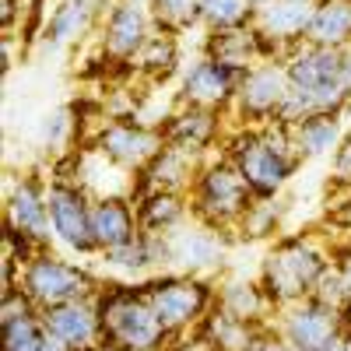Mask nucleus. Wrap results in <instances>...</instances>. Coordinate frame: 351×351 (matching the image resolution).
Instances as JSON below:
<instances>
[{"mask_svg": "<svg viewBox=\"0 0 351 351\" xmlns=\"http://www.w3.org/2000/svg\"><path fill=\"white\" fill-rule=\"evenodd\" d=\"M236 71H228L225 64L211 60V56H200V60L190 64V71L183 74L180 84V102L183 106H197V109H215L225 112L236 102V88H239Z\"/></svg>", "mask_w": 351, "mask_h": 351, "instance_id": "4468645a", "label": "nucleus"}, {"mask_svg": "<svg viewBox=\"0 0 351 351\" xmlns=\"http://www.w3.org/2000/svg\"><path fill=\"white\" fill-rule=\"evenodd\" d=\"M225 155L236 162L256 200H274L302 165L295 144H291V130L285 123L236 127L225 141Z\"/></svg>", "mask_w": 351, "mask_h": 351, "instance_id": "f03ea898", "label": "nucleus"}, {"mask_svg": "<svg viewBox=\"0 0 351 351\" xmlns=\"http://www.w3.org/2000/svg\"><path fill=\"white\" fill-rule=\"evenodd\" d=\"M43 351H74V348H67L60 337H53L49 330H46V341H43Z\"/></svg>", "mask_w": 351, "mask_h": 351, "instance_id": "4c0bfd02", "label": "nucleus"}, {"mask_svg": "<svg viewBox=\"0 0 351 351\" xmlns=\"http://www.w3.org/2000/svg\"><path fill=\"white\" fill-rule=\"evenodd\" d=\"M141 291L172 337H183L190 327H200V319L211 313L218 295L200 274H162L144 281Z\"/></svg>", "mask_w": 351, "mask_h": 351, "instance_id": "423d86ee", "label": "nucleus"}, {"mask_svg": "<svg viewBox=\"0 0 351 351\" xmlns=\"http://www.w3.org/2000/svg\"><path fill=\"white\" fill-rule=\"evenodd\" d=\"M253 204H256V197H253L250 183L243 180V172L236 169V162L228 155L204 162L190 186V215L200 225L218 228V232L243 225Z\"/></svg>", "mask_w": 351, "mask_h": 351, "instance_id": "39448f33", "label": "nucleus"}, {"mask_svg": "<svg viewBox=\"0 0 351 351\" xmlns=\"http://www.w3.org/2000/svg\"><path fill=\"white\" fill-rule=\"evenodd\" d=\"M67 127H71V120H67V112L60 109V112H53V116H49V123H46V130H43V134H46V141H49V144H56V141H60V137L67 134Z\"/></svg>", "mask_w": 351, "mask_h": 351, "instance_id": "72a5a7b5", "label": "nucleus"}, {"mask_svg": "<svg viewBox=\"0 0 351 351\" xmlns=\"http://www.w3.org/2000/svg\"><path fill=\"white\" fill-rule=\"evenodd\" d=\"M288 92H291V77H288L285 60H263V64L250 67L239 77L236 102H232V112L239 116V127L274 123L285 109Z\"/></svg>", "mask_w": 351, "mask_h": 351, "instance_id": "6e6552de", "label": "nucleus"}, {"mask_svg": "<svg viewBox=\"0 0 351 351\" xmlns=\"http://www.w3.org/2000/svg\"><path fill=\"white\" fill-rule=\"evenodd\" d=\"M152 8H155L158 28H169L176 36H183L186 28L200 25L197 21V0H152Z\"/></svg>", "mask_w": 351, "mask_h": 351, "instance_id": "7c9ffc66", "label": "nucleus"}, {"mask_svg": "<svg viewBox=\"0 0 351 351\" xmlns=\"http://www.w3.org/2000/svg\"><path fill=\"white\" fill-rule=\"evenodd\" d=\"M130 197L116 193V197H95L92 200V236L99 253H109L116 246H127L130 239L141 236L137 225V208H130Z\"/></svg>", "mask_w": 351, "mask_h": 351, "instance_id": "a211bd4d", "label": "nucleus"}, {"mask_svg": "<svg viewBox=\"0 0 351 351\" xmlns=\"http://www.w3.org/2000/svg\"><path fill=\"white\" fill-rule=\"evenodd\" d=\"M313 46H351V0H316V14L306 32Z\"/></svg>", "mask_w": 351, "mask_h": 351, "instance_id": "393cba45", "label": "nucleus"}, {"mask_svg": "<svg viewBox=\"0 0 351 351\" xmlns=\"http://www.w3.org/2000/svg\"><path fill=\"white\" fill-rule=\"evenodd\" d=\"M291 92L274 123H299L313 112H341L351 102V46L299 43L288 53Z\"/></svg>", "mask_w": 351, "mask_h": 351, "instance_id": "f257e3e1", "label": "nucleus"}, {"mask_svg": "<svg viewBox=\"0 0 351 351\" xmlns=\"http://www.w3.org/2000/svg\"><path fill=\"white\" fill-rule=\"evenodd\" d=\"M334 267H337V274H341V285H344V295H348V302H351V250L334 263Z\"/></svg>", "mask_w": 351, "mask_h": 351, "instance_id": "f704fd0d", "label": "nucleus"}, {"mask_svg": "<svg viewBox=\"0 0 351 351\" xmlns=\"http://www.w3.org/2000/svg\"><path fill=\"white\" fill-rule=\"evenodd\" d=\"M197 330L215 351H256L263 337L271 334V324H253V319L225 313L221 306H211V313L200 319Z\"/></svg>", "mask_w": 351, "mask_h": 351, "instance_id": "aec40b11", "label": "nucleus"}, {"mask_svg": "<svg viewBox=\"0 0 351 351\" xmlns=\"http://www.w3.org/2000/svg\"><path fill=\"white\" fill-rule=\"evenodd\" d=\"M155 28L158 21H155L152 0H112L106 32H102V56L112 64L137 60V53L152 39Z\"/></svg>", "mask_w": 351, "mask_h": 351, "instance_id": "ddd939ff", "label": "nucleus"}, {"mask_svg": "<svg viewBox=\"0 0 351 351\" xmlns=\"http://www.w3.org/2000/svg\"><path fill=\"white\" fill-rule=\"evenodd\" d=\"M8 228L21 232V236H32L39 243L49 239V200H46V186L32 176H25L11 186V197H8Z\"/></svg>", "mask_w": 351, "mask_h": 351, "instance_id": "6ab92c4d", "label": "nucleus"}, {"mask_svg": "<svg viewBox=\"0 0 351 351\" xmlns=\"http://www.w3.org/2000/svg\"><path fill=\"white\" fill-rule=\"evenodd\" d=\"M253 14H256L253 0H197V21L208 28V32L253 25Z\"/></svg>", "mask_w": 351, "mask_h": 351, "instance_id": "c85d7f7f", "label": "nucleus"}, {"mask_svg": "<svg viewBox=\"0 0 351 351\" xmlns=\"http://www.w3.org/2000/svg\"><path fill=\"white\" fill-rule=\"evenodd\" d=\"M225 232L197 225V228H172L165 232V246H169V263L183 267V274H200L208 267H218L225 256Z\"/></svg>", "mask_w": 351, "mask_h": 351, "instance_id": "dca6fc26", "label": "nucleus"}, {"mask_svg": "<svg viewBox=\"0 0 351 351\" xmlns=\"http://www.w3.org/2000/svg\"><path fill=\"white\" fill-rule=\"evenodd\" d=\"M327 271H330V260L313 239L288 236V239H278L271 246V253L263 256L260 288L274 309H285L291 302L309 299Z\"/></svg>", "mask_w": 351, "mask_h": 351, "instance_id": "20e7f679", "label": "nucleus"}, {"mask_svg": "<svg viewBox=\"0 0 351 351\" xmlns=\"http://www.w3.org/2000/svg\"><path fill=\"white\" fill-rule=\"evenodd\" d=\"M253 4H256V8H260V4H267V0H253Z\"/></svg>", "mask_w": 351, "mask_h": 351, "instance_id": "ea45409f", "label": "nucleus"}, {"mask_svg": "<svg viewBox=\"0 0 351 351\" xmlns=\"http://www.w3.org/2000/svg\"><path fill=\"white\" fill-rule=\"evenodd\" d=\"M18 8H21V0H4V32L11 36V25L18 18Z\"/></svg>", "mask_w": 351, "mask_h": 351, "instance_id": "e433bc0d", "label": "nucleus"}, {"mask_svg": "<svg viewBox=\"0 0 351 351\" xmlns=\"http://www.w3.org/2000/svg\"><path fill=\"white\" fill-rule=\"evenodd\" d=\"M92 148L123 172H144L165 148L162 127H144L130 120H109L99 127Z\"/></svg>", "mask_w": 351, "mask_h": 351, "instance_id": "9b49d317", "label": "nucleus"}, {"mask_svg": "<svg viewBox=\"0 0 351 351\" xmlns=\"http://www.w3.org/2000/svg\"><path fill=\"white\" fill-rule=\"evenodd\" d=\"M186 215H190V204L183 200V193H172V190L137 193V225L144 236H165V232L180 228Z\"/></svg>", "mask_w": 351, "mask_h": 351, "instance_id": "5701e85b", "label": "nucleus"}, {"mask_svg": "<svg viewBox=\"0 0 351 351\" xmlns=\"http://www.w3.org/2000/svg\"><path fill=\"white\" fill-rule=\"evenodd\" d=\"M278 313L281 316H278V324H274V334L291 351H327L341 337H348L341 309L319 302L313 295L302 299V302H291V306H285Z\"/></svg>", "mask_w": 351, "mask_h": 351, "instance_id": "1a4fd4ad", "label": "nucleus"}, {"mask_svg": "<svg viewBox=\"0 0 351 351\" xmlns=\"http://www.w3.org/2000/svg\"><path fill=\"white\" fill-rule=\"evenodd\" d=\"M95 302L102 319V344L116 351H169V344L176 341L162 327L152 302L144 299L141 285H102Z\"/></svg>", "mask_w": 351, "mask_h": 351, "instance_id": "7ed1b4c3", "label": "nucleus"}, {"mask_svg": "<svg viewBox=\"0 0 351 351\" xmlns=\"http://www.w3.org/2000/svg\"><path fill=\"white\" fill-rule=\"evenodd\" d=\"M106 256V263H112V267H120V271H148V267H155V253H152V239L148 236H137V239H130L127 246H116V250H109V253H102Z\"/></svg>", "mask_w": 351, "mask_h": 351, "instance_id": "2f4dec72", "label": "nucleus"}, {"mask_svg": "<svg viewBox=\"0 0 351 351\" xmlns=\"http://www.w3.org/2000/svg\"><path fill=\"white\" fill-rule=\"evenodd\" d=\"M43 341H46L43 313L4 319V351H43Z\"/></svg>", "mask_w": 351, "mask_h": 351, "instance_id": "c756f323", "label": "nucleus"}, {"mask_svg": "<svg viewBox=\"0 0 351 351\" xmlns=\"http://www.w3.org/2000/svg\"><path fill=\"white\" fill-rule=\"evenodd\" d=\"M334 186L351 190V134L341 137V144L334 148Z\"/></svg>", "mask_w": 351, "mask_h": 351, "instance_id": "473e14b6", "label": "nucleus"}, {"mask_svg": "<svg viewBox=\"0 0 351 351\" xmlns=\"http://www.w3.org/2000/svg\"><path fill=\"white\" fill-rule=\"evenodd\" d=\"M256 351H291V348H288V344H285V341H281V337L274 334V327H271V334L263 337V344H260Z\"/></svg>", "mask_w": 351, "mask_h": 351, "instance_id": "c9c22d12", "label": "nucleus"}, {"mask_svg": "<svg viewBox=\"0 0 351 351\" xmlns=\"http://www.w3.org/2000/svg\"><path fill=\"white\" fill-rule=\"evenodd\" d=\"M316 14V0H267L253 14V28L260 32L263 60H288V53L306 43V32Z\"/></svg>", "mask_w": 351, "mask_h": 351, "instance_id": "9d476101", "label": "nucleus"}, {"mask_svg": "<svg viewBox=\"0 0 351 351\" xmlns=\"http://www.w3.org/2000/svg\"><path fill=\"white\" fill-rule=\"evenodd\" d=\"M92 14H95V0H64V4L49 14V21L43 28V39L49 46H67L92 25Z\"/></svg>", "mask_w": 351, "mask_h": 351, "instance_id": "bb28decb", "label": "nucleus"}, {"mask_svg": "<svg viewBox=\"0 0 351 351\" xmlns=\"http://www.w3.org/2000/svg\"><path fill=\"white\" fill-rule=\"evenodd\" d=\"M204 158L200 155H190L183 148H162V155L141 172V183H137V193H148V190H172V193H186L197 180Z\"/></svg>", "mask_w": 351, "mask_h": 351, "instance_id": "412c9836", "label": "nucleus"}, {"mask_svg": "<svg viewBox=\"0 0 351 351\" xmlns=\"http://www.w3.org/2000/svg\"><path fill=\"white\" fill-rule=\"evenodd\" d=\"M43 324L53 337H60L74 351H88L102 344V319H99V302L92 299H71L53 309H43Z\"/></svg>", "mask_w": 351, "mask_h": 351, "instance_id": "2eb2a0df", "label": "nucleus"}, {"mask_svg": "<svg viewBox=\"0 0 351 351\" xmlns=\"http://www.w3.org/2000/svg\"><path fill=\"white\" fill-rule=\"evenodd\" d=\"M162 134H165L169 148H183V152L204 158L215 148V141L221 137V112L183 106L180 112H172L169 120L162 123Z\"/></svg>", "mask_w": 351, "mask_h": 351, "instance_id": "f3484780", "label": "nucleus"}, {"mask_svg": "<svg viewBox=\"0 0 351 351\" xmlns=\"http://www.w3.org/2000/svg\"><path fill=\"white\" fill-rule=\"evenodd\" d=\"M327 351H351V337H341L334 348H327Z\"/></svg>", "mask_w": 351, "mask_h": 351, "instance_id": "58836bf2", "label": "nucleus"}, {"mask_svg": "<svg viewBox=\"0 0 351 351\" xmlns=\"http://www.w3.org/2000/svg\"><path fill=\"white\" fill-rule=\"evenodd\" d=\"M137 71L148 74L152 81H165L176 64H180V36L169 32V28H155L152 39L144 43V49L137 53Z\"/></svg>", "mask_w": 351, "mask_h": 351, "instance_id": "cd10ccee", "label": "nucleus"}, {"mask_svg": "<svg viewBox=\"0 0 351 351\" xmlns=\"http://www.w3.org/2000/svg\"><path fill=\"white\" fill-rule=\"evenodd\" d=\"M46 200H49V225L53 236L64 246L77 250V253H99L95 236H92V193L81 183H67V180H49L46 186Z\"/></svg>", "mask_w": 351, "mask_h": 351, "instance_id": "f8f14e48", "label": "nucleus"}, {"mask_svg": "<svg viewBox=\"0 0 351 351\" xmlns=\"http://www.w3.org/2000/svg\"><path fill=\"white\" fill-rule=\"evenodd\" d=\"M18 285L28 291V299H32L39 309H53V306L71 302V299H92L102 288L92 271L53 256L49 250L36 253L25 263L21 274H18Z\"/></svg>", "mask_w": 351, "mask_h": 351, "instance_id": "0eeeda50", "label": "nucleus"}, {"mask_svg": "<svg viewBox=\"0 0 351 351\" xmlns=\"http://www.w3.org/2000/svg\"><path fill=\"white\" fill-rule=\"evenodd\" d=\"M341 112H313L299 123H285L291 130V144H295L299 158H319V155H330V148L341 144Z\"/></svg>", "mask_w": 351, "mask_h": 351, "instance_id": "b1692460", "label": "nucleus"}, {"mask_svg": "<svg viewBox=\"0 0 351 351\" xmlns=\"http://www.w3.org/2000/svg\"><path fill=\"white\" fill-rule=\"evenodd\" d=\"M215 306H221L232 316L253 319V324H267V313H278L271 306V299L263 295L260 281H228L215 295Z\"/></svg>", "mask_w": 351, "mask_h": 351, "instance_id": "a878e982", "label": "nucleus"}, {"mask_svg": "<svg viewBox=\"0 0 351 351\" xmlns=\"http://www.w3.org/2000/svg\"><path fill=\"white\" fill-rule=\"evenodd\" d=\"M204 56L225 64L228 71L246 74L250 67L263 64V46H260V32L253 25L243 28H225V32H211L204 43Z\"/></svg>", "mask_w": 351, "mask_h": 351, "instance_id": "4be33fe9", "label": "nucleus"}]
</instances>
